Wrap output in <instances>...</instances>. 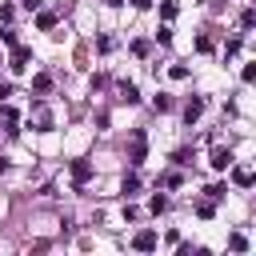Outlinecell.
Wrapping results in <instances>:
<instances>
[{
  "label": "cell",
  "instance_id": "cb8c5ba5",
  "mask_svg": "<svg viewBox=\"0 0 256 256\" xmlns=\"http://www.w3.org/2000/svg\"><path fill=\"white\" fill-rule=\"evenodd\" d=\"M204 192H208V200H216V204H220V200H224V192H228V184H208Z\"/></svg>",
  "mask_w": 256,
  "mask_h": 256
},
{
  "label": "cell",
  "instance_id": "5bb4252c",
  "mask_svg": "<svg viewBox=\"0 0 256 256\" xmlns=\"http://www.w3.org/2000/svg\"><path fill=\"white\" fill-rule=\"evenodd\" d=\"M192 160H196V152H192V148H176V152H172V164H176V168H188Z\"/></svg>",
  "mask_w": 256,
  "mask_h": 256
},
{
  "label": "cell",
  "instance_id": "ac0fdd59",
  "mask_svg": "<svg viewBox=\"0 0 256 256\" xmlns=\"http://www.w3.org/2000/svg\"><path fill=\"white\" fill-rule=\"evenodd\" d=\"M152 108H156V112H172V96H168V92H156V96H152Z\"/></svg>",
  "mask_w": 256,
  "mask_h": 256
},
{
  "label": "cell",
  "instance_id": "f1b7e54d",
  "mask_svg": "<svg viewBox=\"0 0 256 256\" xmlns=\"http://www.w3.org/2000/svg\"><path fill=\"white\" fill-rule=\"evenodd\" d=\"M240 80H244V84H252V80H256V64H244V72H240Z\"/></svg>",
  "mask_w": 256,
  "mask_h": 256
},
{
  "label": "cell",
  "instance_id": "83f0119b",
  "mask_svg": "<svg viewBox=\"0 0 256 256\" xmlns=\"http://www.w3.org/2000/svg\"><path fill=\"white\" fill-rule=\"evenodd\" d=\"M132 56H148V40H132Z\"/></svg>",
  "mask_w": 256,
  "mask_h": 256
},
{
  "label": "cell",
  "instance_id": "ba28073f",
  "mask_svg": "<svg viewBox=\"0 0 256 256\" xmlns=\"http://www.w3.org/2000/svg\"><path fill=\"white\" fill-rule=\"evenodd\" d=\"M92 172H96V168H92L88 160H72V184H76V188H84V184L92 180Z\"/></svg>",
  "mask_w": 256,
  "mask_h": 256
},
{
  "label": "cell",
  "instance_id": "8992f818",
  "mask_svg": "<svg viewBox=\"0 0 256 256\" xmlns=\"http://www.w3.org/2000/svg\"><path fill=\"white\" fill-rule=\"evenodd\" d=\"M144 156H148V140H144V128H136L132 132V168H140Z\"/></svg>",
  "mask_w": 256,
  "mask_h": 256
},
{
  "label": "cell",
  "instance_id": "44dd1931",
  "mask_svg": "<svg viewBox=\"0 0 256 256\" xmlns=\"http://www.w3.org/2000/svg\"><path fill=\"white\" fill-rule=\"evenodd\" d=\"M148 208H152L156 216H160V212H168V196H164V192H156V196L148 200Z\"/></svg>",
  "mask_w": 256,
  "mask_h": 256
},
{
  "label": "cell",
  "instance_id": "d6a6232c",
  "mask_svg": "<svg viewBox=\"0 0 256 256\" xmlns=\"http://www.w3.org/2000/svg\"><path fill=\"white\" fill-rule=\"evenodd\" d=\"M8 96H12V84L4 80V84H0V100H8Z\"/></svg>",
  "mask_w": 256,
  "mask_h": 256
},
{
  "label": "cell",
  "instance_id": "52a82bcc",
  "mask_svg": "<svg viewBox=\"0 0 256 256\" xmlns=\"http://www.w3.org/2000/svg\"><path fill=\"white\" fill-rule=\"evenodd\" d=\"M232 160H236V156H232V148H224V144H216V148L208 152V164H212L216 172H224V168H228Z\"/></svg>",
  "mask_w": 256,
  "mask_h": 256
},
{
  "label": "cell",
  "instance_id": "7402d4cb",
  "mask_svg": "<svg viewBox=\"0 0 256 256\" xmlns=\"http://www.w3.org/2000/svg\"><path fill=\"white\" fill-rule=\"evenodd\" d=\"M0 44H4V48H12V44H20V36H16V28H0Z\"/></svg>",
  "mask_w": 256,
  "mask_h": 256
},
{
  "label": "cell",
  "instance_id": "836d02e7",
  "mask_svg": "<svg viewBox=\"0 0 256 256\" xmlns=\"http://www.w3.org/2000/svg\"><path fill=\"white\" fill-rule=\"evenodd\" d=\"M132 8H140V12H144V8H152V0H132Z\"/></svg>",
  "mask_w": 256,
  "mask_h": 256
},
{
  "label": "cell",
  "instance_id": "4316f807",
  "mask_svg": "<svg viewBox=\"0 0 256 256\" xmlns=\"http://www.w3.org/2000/svg\"><path fill=\"white\" fill-rule=\"evenodd\" d=\"M168 76H172V80H188V64H172Z\"/></svg>",
  "mask_w": 256,
  "mask_h": 256
},
{
  "label": "cell",
  "instance_id": "484cf974",
  "mask_svg": "<svg viewBox=\"0 0 256 256\" xmlns=\"http://www.w3.org/2000/svg\"><path fill=\"white\" fill-rule=\"evenodd\" d=\"M156 44H172V28H168V24L156 28Z\"/></svg>",
  "mask_w": 256,
  "mask_h": 256
},
{
  "label": "cell",
  "instance_id": "4dcf8cb0",
  "mask_svg": "<svg viewBox=\"0 0 256 256\" xmlns=\"http://www.w3.org/2000/svg\"><path fill=\"white\" fill-rule=\"evenodd\" d=\"M104 84H108V76H104V72H96V76H92V92H100Z\"/></svg>",
  "mask_w": 256,
  "mask_h": 256
},
{
  "label": "cell",
  "instance_id": "7a4b0ae2",
  "mask_svg": "<svg viewBox=\"0 0 256 256\" xmlns=\"http://www.w3.org/2000/svg\"><path fill=\"white\" fill-rule=\"evenodd\" d=\"M4 64H8V72H24V68L32 64V48H28V44H12V52H8Z\"/></svg>",
  "mask_w": 256,
  "mask_h": 256
},
{
  "label": "cell",
  "instance_id": "f546056e",
  "mask_svg": "<svg viewBox=\"0 0 256 256\" xmlns=\"http://www.w3.org/2000/svg\"><path fill=\"white\" fill-rule=\"evenodd\" d=\"M224 52H228V56H236V52H240V36H232V40L224 44Z\"/></svg>",
  "mask_w": 256,
  "mask_h": 256
},
{
  "label": "cell",
  "instance_id": "d6986e66",
  "mask_svg": "<svg viewBox=\"0 0 256 256\" xmlns=\"http://www.w3.org/2000/svg\"><path fill=\"white\" fill-rule=\"evenodd\" d=\"M120 192H124V196L140 192V176H136V172H128V176H124V184H120Z\"/></svg>",
  "mask_w": 256,
  "mask_h": 256
},
{
  "label": "cell",
  "instance_id": "6da1fadb",
  "mask_svg": "<svg viewBox=\"0 0 256 256\" xmlns=\"http://www.w3.org/2000/svg\"><path fill=\"white\" fill-rule=\"evenodd\" d=\"M28 120L36 124V132H52V128H56V116H52V108H48L44 100H36V104H32Z\"/></svg>",
  "mask_w": 256,
  "mask_h": 256
},
{
  "label": "cell",
  "instance_id": "5b68a950",
  "mask_svg": "<svg viewBox=\"0 0 256 256\" xmlns=\"http://www.w3.org/2000/svg\"><path fill=\"white\" fill-rule=\"evenodd\" d=\"M228 168H232V184H236V188H252V180H256L252 164H236V160H232Z\"/></svg>",
  "mask_w": 256,
  "mask_h": 256
},
{
  "label": "cell",
  "instance_id": "e575fe53",
  "mask_svg": "<svg viewBox=\"0 0 256 256\" xmlns=\"http://www.w3.org/2000/svg\"><path fill=\"white\" fill-rule=\"evenodd\" d=\"M0 68H4V56H0Z\"/></svg>",
  "mask_w": 256,
  "mask_h": 256
},
{
  "label": "cell",
  "instance_id": "7c38bea8",
  "mask_svg": "<svg viewBox=\"0 0 256 256\" xmlns=\"http://www.w3.org/2000/svg\"><path fill=\"white\" fill-rule=\"evenodd\" d=\"M32 92H36V96H48V92H52V76H48V72H36V76H32Z\"/></svg>",
  "mask_w": 256,
  "mask_h": 256
},
{
  "label": "cell",
  "instance_id": "ffe728a7",
  "mask_svg": "<svg viewBox=\"0 0 256 256\" xmlns=\"http://www.w3.org/2000/svg\"><path fill=\"white\" fill-rule=\"evenodd\" d=\"M228 248H232V252H248V236H244V232H232V236H228Z\"/></svg>",
  "mask_w": 256,
  "mask_h": 256
},
{
  "label": "cell",
  "instance_id": "277c9868",
  "mask_svg": "<svg viewBox=\"0 0 256 256\" xmlns=\"http://www.w3.org/2000/svg\"><path fill=\"white\" fill-rule=\"evenodd\" d=\"M0 124H4L8 136H20V112L12 104H0Z\"/></svg>",
  "mask_w": 256,
  "mask_h": 256
},
{
  "label": "cell",
  "instance_id": "9c48e42d",
  "mask_svg": "<svg viewBox=\"0 0 256 256\" xmlns=\"http://www.w3.org/2000/svg\"><path fill=\"white\" fill-rule=\"evenodd\" d=\"M116 92H120V96H116L120 104H140V88H136L132 80H120V88H116Z\"/></svg>",
  "mask_w": 256,
  "mask_h": 256
},
{
  "label": "cell",
  "instance_id": "4fadbf2b",
  "mask_svg": "<svg viewBox=\"0 0 256 256\" xmlns=\"http://www.w3.org/2000/svg\"><path fill=\"white\" fill-rule=\"evenodd\" d=\"M184 184V176L172 168V172H160V180H156V188H180Z\"/></svg>",
  "mask_w": 256,
  "mask_h": 256
},
{
  "label": "cell",
  "instance_id": "9a60e30c",
  "mask_svg": "<svg viewBox=\"0 0 256 256\" xmlns=\"http://www.w3.org/2000/svg\"><path fill=\"white\" fill-rule=\"evenodd\" d=\"M196 216L212 220V216H216V200H208V196H204V200H196Z\"/></svg>",
  "mask_w": 256,
  "mask_h": 256
},
{
  "label": "cell",
  "instance_id": "8fae6325",
  "mask_svg": "<svg viewBox=\"0 0 256 256\" xmlns=\"http://www.w3.org/2000/svg\"><path fill=\"white\" fill-rule=\"evenodd\" d=\"M36 28H40V32H52V28H56V12L36 8Z\"/></svg>",
  "mask_w": 256,
  "mask_h": 256
},
{
  "label": "cell",
  "instance_id": "3957f363",
  "mask_svg": "<svg viewBox=\"0 0 256 256\" xmlns=\"http://www.w3.org/2000/svg\"><path fill=\"white\" fill-rule=\"evenodd\" d=\"M132 248H136V252H156V248H160V236H156V228H140V232L132 236Z\"/></svg>",
  "mask_w": 256,
  "mask_h": 256
},
{
  "label": "cell",
  "instance_id": "30bf717a",
  "mask_svg": "<svg viewBox=\"0 0 256 256\" xmlns=\"http://www.w3.org/2000/svg\"><path fill=\"white\" fill-rule=\"evenodd\" d=\"M204 116V96H192L188 104H184V124H196Z\"/></svg>",
  "mask_w": 256,
  "mask_h": 256
},
{
  "label": "cell",
  "instance_id": "2e32d148",
  "mask_svg": "<svg viewBox=\"0 0 256 256\" xmlns=\"http://www.w3.org/2000/svg\"><path fill=\"white\" fill-rule=\"evenodd\" d=\"M176 12H180L176 0H160V20H176Z\"/></svg>",
  "mask_w": 256,
  "mask_h": 256
},
{
  "label": "cell",
  "instance_id": "d4e9b609",
  "mask_svg": "<svg viewBox=\"0 0 256 256\" xmlns=\"http://www.w3.org/2000/svg\"><path fill=\"white\" fill-rule=\"evenodd\" d=\"M112 44H116V40H112L108 32H100V36H96V52H112Z\"/></svg>",
  "mask_w": 256,
  "mask_h": 256
},
{
  "label": "cell",
  "instance_id": "1f68e13d",
  "mask_svg": "<svg viewBox=\"0 0 256 256\" xmlns=\"http://www.w3.org/2000/svg\"><path fill=\"white\" fill-rule=\"evenodd\" d=\"M20 8L24 12H36V8H44V0H20Z\"/></svg>",
  "mask_w": 256,
  "mask_h": 256
},
{
  "label": "cell",
  "instance_id": "e0dca14e",
  "mask_svg": "<svg viewBox=\"0 0 256 256\" xmlns=\"http://www.w3.org/2000/svg\"><path fill=\"white\" fill-rule=\"evenodd\" d=\"M240 28H244V32H252V28H256V8H252V4L240 12Z\"/></svg>",
  "mask_w": 256,
  "mask_h": 256
},
{
  "label": "cell",
  "instance_id": "603a6c76",
  "mask_svg": "<svg viewBox=\"0 0 256 256\" xmlns=\"http://www.w3.org/2000/svg\"><path fill=\"white\" fill-rule=\"evenodd\" d=\"M212 48H216V44H212V36H208V32H200V36H196V52H204V56H208Z\"/></svg>",
  "mask_w": 256,
  "mask_h": 256
}]
</instances>
